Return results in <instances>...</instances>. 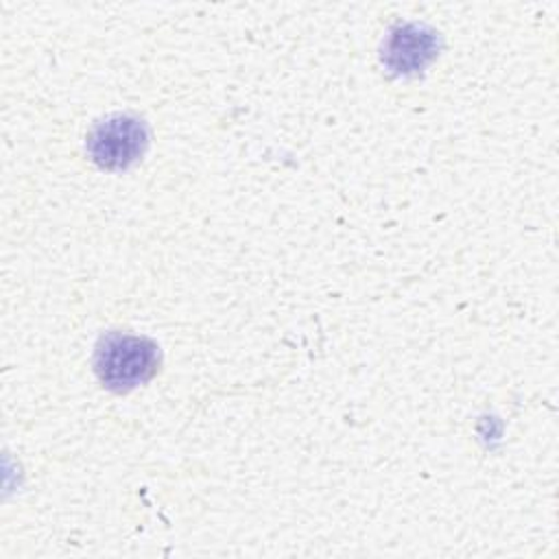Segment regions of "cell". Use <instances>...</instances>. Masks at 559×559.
I'll return each instance as SVG.
<instances>
[{
	"label": "cell",
	"mask_w": 559,
	"mask_h": 559,
	"mask_svg": "<svg viewBox=\"0 0 559 559\" xmlns=\"http://www.w3.org/2000/svg\"><path fill=\"white\" fill-rule=\"evenodd\" d=\"M157 369V347L131 334H109L96 349L98 378L116 391L146 382Z\"/></svg>",
	"instance_id": "cell-1"
},
{
	"label": "cell",
	"mask_w": 559,
	"mask_h": 559,
	"mask_svg": "<svg viewBox=\"0 0 559 559\" xmlns=\"http://www.w3.org/2000/svg\"><path fill=\"white\" fill-rule=\"evenodd\" d=\"M146 146V129L140 120L116 116L94 127L87 151L103 168H127Z\"/></svg>",
	"instance_id": "cell-2"
},
{
	"label": "cell",
	"mask_w": 559,
	"mask_h": 559,
	"mask_svg": "<svg viewBox=\"0 0 559 559\" xmlns=\"http://www.w3.org/2000/svg\"><path fill=\"white\" fill-rule=\"evenodd\" d=\"M402 50L406 52L391 61L395 63L397 70L406 72V68H421L432 57V39L428 35H421L419 31L402 28L397 35H393L386 55L402 52Z\"/></svg>",
	"instance_id": "cell-3"
}]
</instances>
